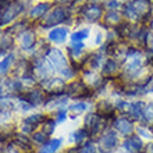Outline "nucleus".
Masks as SVG:
<instances>
[{"instance_id": "obj_13", "label": "nucleus", "mask_w": 153, "mask_h": 153, "mask_svg": "<svg viewBox=\"0 0 153 153\" xmlns=\"http://www.w3.org/2000/svg\"><path fill=\"white\" fill-rule=\"evenodd\" d=\"M21 11H22V4L20 1H11V3L8 4V7L0 14V25L14 20Z\"/></svg>"}, {"instance_id": "obj_26", "label": "nucleus", "mask_w": 153, "mask_h": 153, "mask_svg": "<svg viewBox=\"0 0 153 153\" xmlns=\"http://www.w3.org/2000/svg\"><path fill=\"white\" fill-rule=\"evenodd\" d=\"M142 124L152 125L153 124V100H149L145 103V109H143V121Z\"/></svg>"}, {"instance_id": "obj_3", "label": "nucleus", "mask_w": 153, "mask_h": 153, "mask_svg": "<svg viewBox=\"0 0 153 153\" xmlns=\"http://www.w3.org/2000/svg\"><path fill=\"white\" fill-rule=\"evenodd\" d=\"M78 13H79V18L82 21H86L91 24H100L106 13V8L102 3L85 1L84 4H81Z\"/></svg>"}, {"instance_id": "obj_14", "label": "nucleus", "mask_w": 153, "mask_h": 153, "mask_svg": "<svg viewBox=\"0 0 153 153\" xmlns=\"http://www.w3.org/2000/svg\"><path fill=\"white\" fill-rule=\"evenodd\" d=\"M145 100L142 99H137V100H131L129 102V109H128V116L132 120L141 123L143 121V109H145Z\"/></svg>"}, {"instance_id": "obj_10", "label": "nucleus", "mask_w": 153, "mask_h": 153, "mask_svg": "<svg viewBox=\"0 0 153 153\" xmlns=\"http://www.w3.org/2000/svg\"><path fill=\"white\" fill-rule=\"evenodd\" d=\"M95 109H96L95 111L97 114H100V116H103L105 118H107L110 121L117 116L116 106H114V102L111 99H100V100H97Z\"/></svg>"}, {"instance_id": "obj_8", "label": "nucleus", "mask_w": 153, "mask_h": 153, "mask_svg": "<svg viewBox=\"0 0 153 153\" xmlns=\"http://www.w3.org/2000/svg\"><path fill=\"white\" fill-rule=\"evenodd\" d=\"M118 143H120L118 134L111 127L97 138V146H99V149L105 150V152H113L114 149H117Z\"/></svg>"}, {"instance_id": "obj_16", "label": "nucleus", "mask_w": 153, "mask_h": 153, "mask_svg": "<svg viewBox=\"0 0 153 153\" xmlns=\"http://www.w3.org/2000/svg\"><path fill=\"white\" fill-rule=\"evenodd\" d=\"M67 36H68V29L65 27H56V28H53L49 32V39L57 45L64 43Z\"/></svg>"}, {"instance_id": "obj_23", "label": "nucleus", "mask_w": 153, "mask_h": 153, "mask_svg": "<svg viewBox=\"0 0 153 153\" xmlns=\"http://www.w3.org/2000/svg\"><path fill=\"white\" fill-rule=\"evenodd\" d=\"M49 8H50V3H39L33 8H31L29 17L31 18H40V17H43L49 11Z\"/></svg>"}, {"instance_id": "obj_25", "label": "nucleus", "mask_w": 153, "mask_h": 153, "mask_svg": "<svg viewBox=\"0 0 153 153\" xmlns=\"http://www.w3.org/2000/svg\"><path fill=\"white\" fill-rule=\"evenodd\" d=\"M99 152V146L95 141L89 139L84 142L81 146H78V153H97Z\"/></svg>"}, {"instance_id": "obj_29", "label": "nucleus", "mask_w": 153, "mask_h": 153, "mask_svg": "<svg viewBox=\"0 0 153 153\" xmlns=\"http://www.w3.org/2000/svg\"><path fill=\"white\" fill-rule=\"evenodd\" d=\"M13 61H14V54H8L7 57H4L3 60L0 61V74H6L8 68L11 67Z\"/></svg>"}, {"instance_id": "obj_21", "label": "nucleus", "mask_w": 153, "mask_h": 153, "mask_svg": "<svg viewBox=\"0 0 153 153\" xmlns=\"http://www.w3.org/2000/svg\"><path fill=\"white\" fill-rule=\"evenodd\" d=\"M11 46H13L11 32L10 31H1L0 32V53H4Z\"/></svg>"}, {"instance_id": "obj_40", "label": "nucleus", "mask_w": 153, "mask_h": 153, "mask_svg": "<svg viewBox=\"0 0 153 153\" xmlns=\"http://www.w3.org/2000/svg\"><path fill=\"white\" fill-rule=\"evenodd\" d=\"M120 1H123V3H124V0H120Z\"/></svg>"}, {"instance_id": "obj_17", "label": "nucleus", "mask_w": 153, "mask_h": 153, "mask_svg": "<svg viewBox=\"0 0 153 153\" xmlns=\"http://www.w3.org/2000/svg\"><path fill=\"white\" fill-rule=\"evenodd\" d=\"M25 100L32 106H38V105H40V103H43L45 102L43 91H42V89H32V91H29V92L27 93V96H25Z\"/></svg>"}, {"instance_id": "obj_19", "label": "nucleus", "mask_w": 153, "mask_h": 153, "mask_svg": "<svg viewBox=\"0 0 153 153\" xmlns=\"http://www.w3.org/2000/svg\"><path fill=\"white\" fill-rule=\"evenodd\" d=\"M67 102H68V95L65 93L64 96L63 95H56V96H52V99L46 102V106H48L49 109L52 107L53 110H60L63 109V106L67 105Z\"/></svg>"}, {"instance_id": "obj_39", "label": "nucleus", "mask_w": 153, "mask_h": 153, "mask_svg": "<svg viewBox=\"0 0 153 153\" xmlns=\"http://www.w3.org/2000/svg\"><path fill=\"white\" fill-rule=\"evenodd\" d=\"M97 153H111V152H105V150H100V149H99V152H97Z\"/></svg>"}, {"instance_id": "obj_5", "label": "nucleus", "mask_w": 153, "mask_h": 153, "mask_svg": "<svg viewBox=\"0 0 153 153\" xmlns=\"http://www.w3.org/2000/svg\"><path fill=\"white\" fill-rule=\"evenodd\" d=\"M65 93L68 95V97L78 99V100H89V99H92L95 96V92L91 88H88L82 79L70 82L67 85V88H65Z\"/></svg>"}, {"instance_id": "obj_30", "label": "nucleus", "mask_w": 153, "mask_h": 153, "mask_svg": "<svg viewBox=\"0 0 153 153\" xmlns=\"http://www.w3.org/2000/svg\"><path fill=\"white\" fill-rule=\"evenodd\" d=\"M32 141L35 142V143H39V145H45V143L48 142V135H46V134H43L42 131L35 132L32 135Z\"/></svg>"}, {"instance_id": "obj_7", "label": "nucleus", "mask_w": 153, "mask_h": 153, "mask_svg": "<svg viewBox=\"0 0 153 153\" xmlns=\"http://www.w3.org/2000/svg\"><path fill=\"white\" fill-rule=\"evenodd\" d=\"M70 20V10L65 6H57L49 13L45 18L43 27H56V25L65 22Z\"/></svg>"}, {"instance_id": "obj_11", "label": "nucleus", "mask_w": 153, "mask_h": 153, "mask_svg": "<svg viewBox=\"0 0 153 153\" xmlns=\"http://www.w3.org/2000/svg\"><path fill=\"white\" fill-rule=\"evenodd\" d=\"M123 22H124V17H123L121 11H113V10H109V11L105 13L103 20H102L100 24L106 31H109V29L118 28Z\"/></svg>"}, {"instance_id": "obj_37", "label": "nucleus", "mask_w": 153, "mask_h": 153, "mask_svg": "<svg viewBox=\"0 0 153 153\" xmlns=\"http://www.w3.org/2000/svg\"><path fill=\"white\" fill-rule=\"evenodd\" d=\"M148 27H149V29L153 32V17L150 18V21H149V24H148Z\"/></svg>"}, {"instance_id": "obj_35", "label": "nucleus", "mask_w": 153, "mask_h": 153, "mask_svg": "<svg viewBox=\"0 0 153 153\" xmlns=\"http://www.w3.org/2000/svg\"><path fill=\"white\" fill-rule=\"evenodd\" d=\"M143 153H153V141H149L145 145V149H143Z\"/></svg>"}, {"instance_id": "obj_1", "label": "nucleus", "mask_w": 153, "mask_h": 153, "mask_svg": "<svg viewBox=\"0 0 153 153\" xmlns=\"http://www.w3.org/2000/svg\"><path fill=\"white\" fill-rule=\"evenodd\" d=\"M48 60L53 71H57L64 78H73L78 70H82L79 64H74V67H71L68 59L60 49H50L48 53Z\"/></svg>"}, {"instance_id": "obj_20", "label": "nucleus", "mask_w": 153, "mask_h": 153, "mask_svg": "<svg viewBox=\"0 0 153 153\" xmlns=\"http://www.w3.org/2000/svg\"><path fill=\"white\" fill-rule=\"evenodd\" d=\"M61 142H63V139H60V138L48 141L45 145H42V149L39 150V153H56L57 150L60 149Z\"/></svg>"}, {"instance_id": "obj_22", "label": "nucleus", "mask_w": 153, "mask_h": 153, "mask_svg": "<svg viewBox=\"0 0 153 153\" xmlns=\"http://www.w3.org/2000/svg\"><path fill=\"white\" fill-rule=\"evenodd\" d=\"M89 35H91V29L81 28V29L74 31V32L70 35V38H71V42H73V43H81V42H84L85 39H88Z\"/></svg>"}, {"instance_id": "obj_33", "label": "nucleus", "mask_w": 153, "mask_h": 153, "mask_svg": "<svg viewBox=\"0 0 153 153\" xmlns=\"http://www.w3.org/2000/svg\"><path fill=\"white\" fill-rule=\"evenodd\" d=\"M145 50H152V52H153V32H152V31L149 32V35H148V39H146Z\"/></svg>"}, {"instance_id": "obj_31", "label": "nucleus", "mask_w": 153, "mask_h": 153, "mask_svg": "<svg viewBox=\"0 0 153 153\" xmlns=\"http://www.w3.org/2000/svg\"><path fill=\"white\" fill-rule=\"evenodd\" d=\"M42 120H43V116H42V114H32V116H29L28 118L25 120V123L31 124L32 127H36L38 124H40Z\"/></svg>"}, {"instance_id": "obj_38", "label": "nucleus", "mask_w": 153, "mask_h": 153, "mask_svg": "<svg viewBox=\"0 0 153 153\" xmlns=\"http://www.w3.org/2000/svg\"><path fill=\"white\" fill-rule=\"evenodd\" d=\"M89 1H95V3H100V1H105V0H89Z\"/></svg>"}, {"instance_id": "obj_34", "label": "nucleus", "mask_w": 153, "mask_h": 153, "mask_svg": "<svg viewBox=\"0 0 153 153\" xmlns=\"http://www.w3.org/2000/svg\"><path fill=\"white\" fill-rule=\"evenodd\" d=\"M10 3H11V0H0V13H3Z\"/></svg>"}, {"instance_id": "obj_28", "label": "nucleus", "mask_w": 153, "mask_h": 153, "mask_svg": "<svg viewBox=\"0 0 153 153\" xmlns=\"http://www.w3.org/2000/svg\"><path fill=\"white\" fill-rule=\"evenodd\" d=\"M54 128H56V120H46V121H42V127H40V131L43 134H46V135H50V134H53V131H54Z\"/></svg>"}, {"instance_id": "obj_6", "label": "nucleus", "mask_w": 153, "mask_h": 153, "mask_svg": "<svg viewBox=\"0 0 153 153\" xmlns=\"http://www.w3.org/2000/svg\"><path fill=\"white\" fill-rule=\"evenodd\" d=\"M121 71H123V63L114 57H106L100 68V74L105 79H116L121 75Z\"/></svg>"}, {"instance_id": "obj_2", "label": "nucleus", "mask_w": 153, "mask_h": 153, "mask_svg": "<svg viewBox=\"0 0 153 153\" xmlns=\"http://www.w3.org/2000/svg\"><path fill=\"white\" fill-rule=\"evenodd\" d=\"M110 124H111V121L105 118L100 114H97L96 111H89L84 118V128L89 132L91 138H99L102 134L110 128Z\"/></svg>"}, {"instance_id": "obj_32", "label": "nucleus", "mask_w": 153, "mask_h": 153, "mask_svg": "<svg viewBox=\"0 0 153 153\" xmlns=\"http://www.w3.org/2000/svg\"><path fill=\"white\" fill-rule=\"evenodd\" d=\"M67 113H68V110H65V109L57 110V114H56V123H64V121L67 120Z\"/></svg>"}, {"instance_id": "obj_9", "label": "nucleus", "mask_w": 153, "mask_h": 153, "mask_svg": "<svg viewBox=\"0 0 153 153\" xmlns=\"http://www.w3.org/2000/svg\"><path fill=\"white\" fill-rule=\"evenodd\" d=\"M123 149L125 153H143L145 143L138 134H132L129 137H125L123 142Z\"/></svg>"}, {"instance_id": "obj_4", "label": "nucleus", "mask_w": 153, "mask_h": 153, "mask_svg": "<svg viewBox=\"0 0 153 153\" xmlns=\"http://www.w3.org/2000/svg\"><path fill=\"white\" fill-rule=\"evenodd\" d=\"M135 123H137V121L132 120L128 114H117L113 120H111L110 127H111L118 135L125 138V137H129V135L135 134V128H137Z\"/></svg>"}, {"instance_id": "obj_15", "label": "nucleus", "mask_w": 153, "mask_h": 153, "mask_svg": "<svg viewBox=\"0 0 153 153\" xmlns=\"http://www.w3.org/2000/svg\"><path fill=\"white\" fill-rule=\"evenodd\" d=\"M89 109H91V105H89L88 100H78V102H74L73 105H70L68 111L71 113V117L75 118V117L81 116V114L89 113L88 111Z\"/></svg>"}, {"instance_id": "obj_36", "label": "nucleus", "mask_w": 153, "mask_h": 153, "mask_svg": "<svg viewBox=\"0 0 153 153\" xmlns=\"http://www.w3.org/2000/svg\"><path fill=\"white\" fill-rule=\"evenodd\" d=\"M60 3H65V4H75L76 1H79V0H59Z\"/></svg>"}, {"instance_id": "obj_24", "label": "nucleus", "mask_w": 153, "mask_h": 153, "mask_svg": "<svg viewBox=\"0 0 153 153\" xmlns=\"http://www.w3.org/2000/svg\"><path fill=\"white\" fill-rule=\"evenodd\" d=\"M35 46V33L32 31H25V33L21 36V48L24 50H29Z\"/></svg>"}, {"instance_id": "obj_27", "label": "nucleus", "mask_w": 153, "mask_h": 153, "mask_svg": "<svg viewBox=\"0 0 153 153\" xmlns=\"http://www.w3.org/2000/svg\"><path fill=\"white\" fill-rule=\"evenodd\" d=\"M135 132H137L138 135L142 138V139H149V141H152V138H153V134H152V129H150V125H146V124L137 125Z\"/></svg>"}, {"instance_id": "obj_18", "label": "nucleus", "mask_w": 153, "mask_h": 153, "mask_svg": "<svg viewBox=\"0 0 153 153\" xmlns=\"http://www.w3.org/2000/svg\"><path fill=\"white\" fill-rule=\"evenodd\" d=\"M91 138L89 132L86 131L85 128H81V129H76L74 132H71L70 135V142L71 143H75V145H82L84 142H86Z\"/></svg>"}, {"instance_id": "obj_12", "label": "nucleus", "mask_w": 153, "mask_h": 153, "mask_svg": "<svg viewBox=\"0 0 153 153\" xmlns=\"http://www.w3.org/2000/svg\"><path fill=\"white\" fill-rule=\"evenodd\" d=\"M43 88L45 91H48L49 93H52V96H56V95H63L65 92V85L64 79L63 78H57V76H50L49 79L43 81Z\"/></svg>"}]
</instances>
